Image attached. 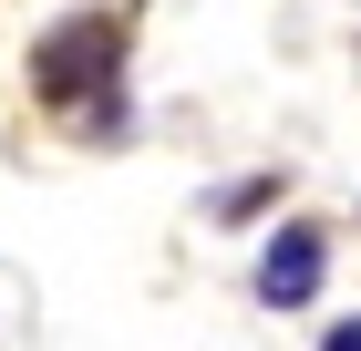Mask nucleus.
<instances>
[{
  "mask_svg": "<svg viewBox=\"0 0 361 351\" xmlns=\"http://www.w3.org/2000/svg\"><path fill=\"white\" fill-rule=\"evenodd\" d=\"M31 93L52 114H73L83 145H124V21L114 11H62L42 42H31Z\"/></svg>",
  "mask_w": 361,
  "mask_h": 351,
  "instance_id": "f257e3e1",
  "label": "nucleus"
},
{
  "mask_svg": "<svg viewBox=\"0 0 361 351\" xmlns=\"http://www.w3.org/2000/svg\"><path fill=\"white\" fill-rule=\"evenodd\" d=\"M320 279H331V238H320V227H279V238L258 248V299H269V310H310Z\"/></svg>",
  "mask_w": 361,
  "mask_h": 351,
  "instance_id": "f03ea898",
  "label": "nucleus"
},
{
  "mask_svg": "<svg viewBox=\"0 0 361 351\" xmlns=\"http://www.w3.org/2000/svg\"><path fill=\"white\" fill-rule=\"evenodd\" d=\"M258 207H279V176H238V186L217 196V217L238 227V217H258Z\"/></svg>",
  "mask_w": 361,
  "mask_h": 351,
  "instance_id": "7ed1b4c3",
  "label": "nucleus"
},
{
  "mask_svg": "<svg viewBox=\"0 0 361 351\" xmlns=\"http://www.w3.org/2000/svg\"><path fill=\"white\" fill-rule=\"evenodd\" d=\"M320 351H361V321H331V331H320Z\"/></svg>",
  "mask_w": 361,
  "mask_h": 351,
  "instance_id": "20e7f679",
  "label": "nucleus"
}]
</instances>
